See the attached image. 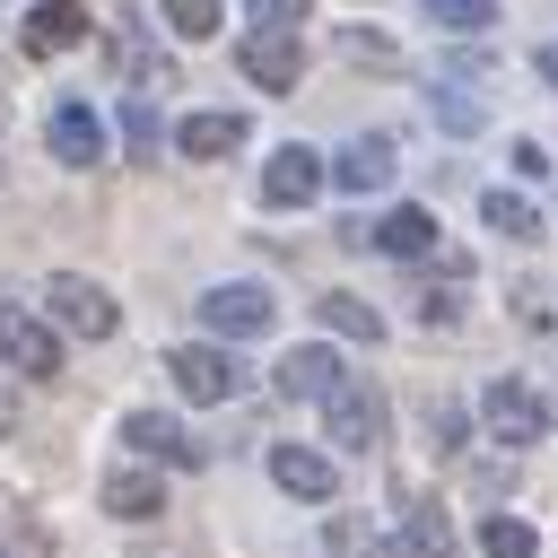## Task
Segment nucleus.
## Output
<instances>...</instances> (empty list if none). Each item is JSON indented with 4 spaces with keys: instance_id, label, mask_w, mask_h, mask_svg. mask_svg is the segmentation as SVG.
Listing matches in <instances>:
<instances>
[{
    "instance_id": "nucleus-17",
    "label": "nucleus",
    "mask_w": 558,
    "mask_h": 558,
    "mask_svg": "<svg viewBox=\"0 0 558 558\" xmlns=\"http://www.w3.org/2000/svg\"><path fill=\"white\" fill-rule=\"evenodd\" d=\"M113 70L140 87V105H148V96H174V61H166V52H148L131 26H122V44H113Z\"/></svg>"
},
{
    "instance_id": "nucleus-25",
    "label": "nucleus",
    "mask_w": 558,
    "mask_h": 558,
    "mask_svg": "<svg viewBox=\"0 0 558 558\" xmlns=\"http://www.w3.org/2000/svg\"><path fill=\"white\" fill-rule=\"evenodd\" d=\"M244 9H253V35H296V17L314 0H244Z\"/></svg>"
},
{
    "instance_id": "nucleus-18",
    "label": "nucleus",
    "mask_w": 558,
    "mask_h": 558,
    "mask_svg": "<svg viewBox=\"0 0 558 558\" xmlns=\"http://www.w3.org/2000/svg\"><path fill=\"white\" fill-rule=\"evenodd\" d=\"M174 148H183V157H235V148H244V113H183Z\"/></svg>"
},
{
    "instance_id": "nucleus-6",
    "label": "nucleus",
    "mask_w": 558,
    "mask_h": 558,
    "mask_svg": "<svg viewBox=\"0 0 558 558\" xmlns=\"http://www.w3.org/2000/svg\"><path fill=\"white\" fill-rule=\"evenodd\" d=\"M480 418H488L497 445H541V427H549V418H541V392H532L523 375H497V384L480 392Z\"/></svg>"
},
{
    "instance_id": "nucleus-30",
    "label": "nucleus",
    "mask_w": 558,
    "mask_h": 558,
    "mask_svg": "<svg viewBox=\"0 0 558 558\" xmlns=\"http://www.w3.org/2000/svg\"><path fill=\"white\" fill-rule=\"evenodd\" d=\"M427 436H436V445H453V436H462V410H453V401H436V410H427Z\"/></svg>"
},
{
    "instance_id": "nucleus-23",
    "label": "nucleus",
    "mask_w": 558,
    "mask_h": 558,
    "mask_svg": "<svg viewBox=\"0 0 558 558\" xmlns=\"http://www.w3.org/2000/svg\"><path fill=\"white\" fill-rule=\"evenodd\" d=\"M480 549H488V558H532V523H523V514H488V523H480Z\"/></svg>"
},
{
    "instance_id": "nucleus-2",
    "label": "nucleus",
    "mask_w": 558,
    "mask_h": 558,
    "mask_svg": "<svg viewBox=\"0 0 558 558\" xmlns=\"http://www.w3.org/2000/svg\"><path fill=\"white\" fill-rule=\"evenodd\" d=\"M0 366H17V375H61V331H52L35 305H17V296H0Z\"/></svg>"
},
{
    "instance_id": "nucleus-21",
    "label": "nucleus",
    "mask_w": 558,
    "mask_h": 558,
    "mask_svg": "<svg viewBox=\"0 0 558 558\" xmlns=\"http://www.w3.org/2000/svg\"><path fill=\"white\" fill-rule=\"evenodd\" d=\"M418 9H427L445 35H488V26H497V0H418Z\"/></svg>"
},
{
    "instance_id": "nucleus-32",
    "label": "nucleus",
    "mask_w": 558,
    "mask_h": 558,
    "mask_svg": "<svg viewBox=\"0 0 558 558\" xmlns=\"http://www.w3.org/2000/svg\"><path fill=\"white\" fill-rule=\"evenodd\" d=\"M0 113H9V105H0Z\"/></svg>"
},
{
    "instance_id": "nucleus-19",
    "label": "nucleus",
    "mask_w": 558,
    "mask_h": 558,
    "mask_svg": "<svg viewBox=\"0 0 558 558\" xmlns=\"http://www.w3.org/2000/svg\"><path fill=\"white\" fill-rule=\"evenodd\" d=\"M480 218H488L497 235H514V244H532V235H541V209H532L523 192H480Z\"/></svg>"
},
{
    "instance_id": "nucleus-33",
    "label": "nucleus",
    "mask_w": 558,
    "mask_h": 558,
    "mask_svg": "<svg viewBox=\"0 0 558 558\" xmlns=\"http://www.w3.org/2000/svg\"><path fill=\"white\" fill-rule=\"evenodd\" d=\"M0 558H9V549H0Z\"/></svg>"
},
{
    "instance_id": "nucleus-1",
    "label": "nucleus",
    "mask_w": 558,
    "mask_h": 558,
    "mask_svg": "<svg viewBox=\"0 0 558 558\" xmlns=\"http://www.w3.org/2000/svg\"><path fill=\"white\" fill-rule=\"evenodd\" d=\"M44 305H52V331H78V340H113V331H122V305H113V288H96L87 270H52Z\"/></svg>"
},
{
    "instance_id": "nucleus-10",
    "label": "nucleus",
    "mask_w": 558,
    "mask_h": 558,
    "mask_svg": "<svg viewBox=\"0 0 558 558\" xmlns=\"http://www.w3.org/2000/svg\"><path fill=\"white\" fill-rule=\"evenodd\" d=\"M340 384H349V366H340V349H323V340H305V349L279 357V392H288V401H331Z\"/></svg>"
},
{
    "instance_id": "nucleus-8",
    "label": "nucleus",
    "mask_w": 558,
    "mask_h": 558,
    "mask_svg": "<svg viewBox=\"0 0 558 558\" xmlns=\"http://www.w3.org/2000/svg\"><path fill=\"white\" fill-rule=\"evenodd\" d=\"M235 70H244L262 96H288V87L305 78V44H296V35H244V44H235Z\"/></svg>"
},
{
    "instance_id": "nucleus-31",
    "label": "nucleus",
    "mask_w": 558,
    "mask_h": 558,
    "mask_svg": "<svg viewBox=\"0 0 558 558\" xmlns=\"http://www.w3.org/2000/svg\"><path fill=\"white\" fill-rule=\"evenodd\" d=\"M532 70H541V78L558 87V44H541V52H532Z\"/></svg>"
},
{
    "instance_id": "nucleus-15",
    "label": "nucleus",
    "mask_w": 558,
    "mask_h": 558,
    "mask_svg": "<svg viewBox=\"0 0 558 558\" xmlns=\"http://www.w3.org/2000/svg\"><path fill=\"white\" fill-rule=\"evenodd\" d=\"M270 480L288 488V497H331V453H314V445H270Z\"/></svg>"
},
{
    "instance_id": "nucleus-3",
    "label": "nucleus",
    "mask_w": 558,
    "mask_h": 558,
    "mask_svg": "<svg viewBox=\"0 0 558 558\" xmlns=\"http://www.w3.org/2000/svg\"><path fill=\"white\" fill-rule=\"evenodd\" d=\"M323 436H331L340 453H375V445H384V392L349 375V384L323 401Z\"/></svg>"
},
{
    "instance_id": "nucleus-22",
    "label": "nucleus",
    "mask_w": 558,
    "mask_h": 558,
    "mask_svg": "<svg viewBox=\"0 0 558 558\" xmlns=\"http://www.w3.org/2000/svg\"><path fill=\"white\" fill-rule=\"evenodd\" d=\"M157 9H166V35L201 44V35H218V9H227V0H157Z\"/></svg>"
},
{
    "instance_id": "nucleus-7",
    "label": "nucleus",
    "mask_w": 558,
    "mask_h": 558,
    "mask_svg": "<svg viewBox=\"0 0 558 558\" xmlns=\"http://www.w3.org/2000/svg\"><path fill=\"white\" fill-rule=\"evenodd\" d=\"M44 148H52L61 166H105V122H96V105H87V96H61V105L44 113Z\"/></svg>"
},
{
    "instance_id": "nucleus-27",
    "label": "nucleus",
    "mask_w": 558,
    "mask_h": 558,
    "mask_svg": "<svg viewBox=\"0 0 558 558\" xmlns=\"http://www.w3.org/2000/svg\"><path fill=\"white\" fill-rule=\"evenodd\" d=\"M436 122H445V131H480V105L453 96V87H436Z\"/></svg>"
},
{
    "instance_id": "nucleus-12",
    "label": "nucleus",
    "mask_w": 558,
    "mask_h": 558,
    "mask_svg": "<svg viewBox=\"0 0 558 558\" xmlns=\"http://www.w3.org/2000/svg\"><path fill=\"white\" fill-rule=\"evenodd\" d=\"M78 44H87V9H78V0H44V9H26V52H35V61L78 52Z\"/></svg>"
},
{
    "instance_id": "nucleus-5",
    "label": "nucleus",
    "mask_w": 558,
    "mask_h": 558,
    "mask_svg": "<svg viewBox=\"0 0 558 558\" xmlns=\"http://www.w3.org/2000/svg\"><path fill=\"white\" fill-rule=\"evenodd\" d=\"M270 314H279V305H270V288H253V279H227V288L201 296V323H209L218 340H262Z\"/></svg>"
},
{
    "instance_id": "nucleus-16",
    "label": "nucleus",
    "mask_w": 558,
    "mask_h": 558,
    "mask_svg": "<svg viewBox=\"0 0 558 558\" xmlns=\"http://www.w3.org/2000/svg\"><path fill=\"white\" fill-rule=\"evenodd\" d=\"M105 514H122V523L166 514V480H157V471H140V462H122V471L105 480Z\"/></svg>"
},
{
    "instance_id": "nucleus-14",
    "label": "nucleus",
    "mask_w": 558,
    "mask_h": 558,
    "mask_svg": "<svg viewBox=\"0 0 558 558\" xmlns=\"http://www.w3.org/2000/svg\"><path fill=\"white\" fill-rule=\"evenodd\" d=\"M331 183H340V192H375V183H392V140H384V131H357V140L331 157Z\"/></svg>"
},
{
    "instance_id": "nucleus-4",
    "label": "nucleus",
    "mask_w": 558,
    "mask_h": 558,
    "mask_svg": "<svg viewBox=\"0 0 558 558\" xmlns=\"http://www.w3.org/2000/svg\"><path fill=\"white\" fill-rule=\"evenodd\" d=\"M166 375H174V392H183V401H235V384H244V366H235L227 349H209V340L166 349Z\"/></svg>"
},
{
    "instance_id": "nucleus-26",
    "label": "nucleus",
    "mask_w": 558,
    "mask_h": 558,
    "mask_svg": "<svg viewBox=\"0 0 558 558\" xmlns=\"http://www.w3.org/2000/svg\"><path fill=\"white\" fill-rule=\"evenodd\" d=\"M340 52H349V61H375V70H392V61H401V52H392L384 35H366V26H349V35H340Z\"/></svg>"
},
{
    "instance_id": "nucleus-24",
    "label": "nucleus",
    "mask_w": 558,
    "mask_h": 558,
    "mask_svg": "<svg viewBox=\"0 0 558 558\" xmlns=\"http://www.w3.org/2000/svg\"><path fill=\"white\" fill-rule=\"evenodd\" d=\"M410 549H418V558H445V549H453V532H445L436 506H410Z\"/></svg>"
},
{
    "instance_id": "nucleus-28",
    "label": "nucleus",
    "mask_w": 558,
    "mask_h": 558,
    "mask_svg": "<svg viewBox=\"0 0 558 558\" xmlns=\"http://www.w3.org/2000/svg\"><path fill=\"white\" fill-rule=\"evenodd\" d=\"M418 323H427V331L462 323V296H453V288H427V296H418Z\"/></svg>"
},
{
    "instance_id": "nucleus-20",
    "label": "nucleus",
    "mask_w": 558,
    "mask_h": 558,
    "mask_svg": "<svg viewBox=\"0 0 558 558\" xmlns=\"http://www.w3.org/2000/svg\"><path fill=\"white\" fill-rule=\"evenodd\" d=\"M323 323H331V331H349V340H384V314H375L366 296H349V288H331V296H323Z\"/></svg>"
},
{
    "instance_id": "nucleus-13",
    "label": "nucleus",
    "mask_w": 558,
    "mask_h": 558,
    "mask_svg": "<svg viewBox=\"0 0 558 558\" xmlns=\"http://www.w3.org/2000/svg\"><path fill=\"white\" fill-rule=\"evenodd\" d=\"M366 244L392 253V262H418V253H436V218H427L418 201H401V209H384V218L366 227Z\"/></svg>"
},
{
    "instance_id": "nucleus-9",
    "label": "nucleus",
    "mask_w": 558,
    "mask_h": 558,
    "mask_svg": "<svg viewBox=\"0 0 558 558\" xmlns=\"http://www.w3.org/2000/svg\"><path fill=\"white\" fill-rule=\"evenodd\" d=\"M323 192V157L314 148H270V166H262V209H305Z\"/></svg>"
},
{
    "instance_id": "nucleus-11",
    "label": "nucleus",
    "mask_w": 558,
    "mask_h": 558,
    "mask_svg": "<svg viewBox=\"0 0 558 558\" xmlns=\"http://www.w3.org/2000/svg\"><path fill=\"white\" fill-rule=\"evenodd\" d=\"M122 445L131 453H148V462H201V445H192V427L183 418H166V410H122Z\"/></svg>"
},
{
    "instance_id": "nucleus-29",
    "label": "nucleus",
    "mask_w": 558,
    "mask_h": 558,
    "mask_svg": "<svg viewBox=\"0 0 558 558\" xmlns=\"http://www.w3.org/2000/svg\"><path fill=\"white\" fill-rule=\"evenodd\" d=\"M122 140H131V148H157V113H148V105H140V96H131V105H122Z\"/></svg>"
}]
</instances>
